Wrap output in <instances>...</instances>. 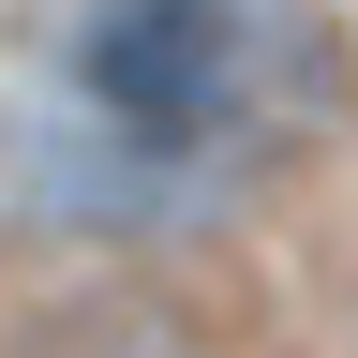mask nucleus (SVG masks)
I'll return each instance as SVG.
<instances>
[]
</instances>
